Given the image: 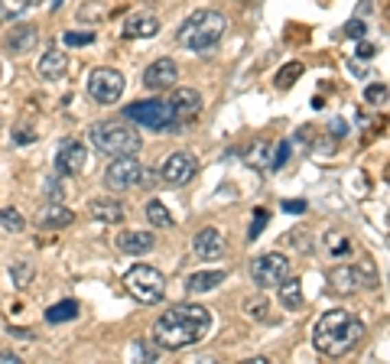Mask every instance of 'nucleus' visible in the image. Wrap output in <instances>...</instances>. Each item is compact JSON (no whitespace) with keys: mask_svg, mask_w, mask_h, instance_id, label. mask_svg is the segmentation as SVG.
Segmentation results:
<instances>
[{"mask_svg":"<svg viewBox=\"0 0 390 364\" xmlns=\"http://www.w3.org/2000/svg\"><path fill=\"white\" fill-rule=\"evenodd\" d=\"M303 75V62H286L280 69V75H277V88H292V82H296V78Z\"/></svg>","mask_w":390,"mask_h":364,"instance_id":"nucleus-28","label":"nucleus"},{"mask_svg":"<svg viewBox=\"0 0 390 364\" xmlns=\"http://www.w3.org/2000/svg\"><path fill=\"white\" fill-rule=\"evenodd\" d=\"M88 212H91V218L104 221V225H121L124 221V205L117 199H95L88 205Z\"/></svg>","mask_w":390,"mask_h":364,"instance_id":"nucleus-21","label":"nucleus"},{"mask_svg":"<svg viewBox=\"0 0 390 364\" xmlns=\"http://www.w3.org/2000/svg\"><path fill=\"white\" fill-rule=\"evenodd\" d=\"M65 69H69V59H65V52L62 49H46L43 56H39L36 72L46 78V82H59V78H65Z\"/></svg>","mask_w":390,"mask_h":364,"instance_id":"nucleus-20","label":"nucleus"},{"mask_svg":"<svg viewBox=\"0 0 390 364\" xmlns=\"http://www.w3.org/2000/svg\"><path fill=\"white\" fill-rule=\"evenodd\" d=\"M170 111H172L176 127L185 130V127H189L195 117L202 114V95H198L195 88H176V91H172V98H170Z\"/></svg>","mask_w":390,"mask_h":364,"instance_id":"nucleus-10","label":"nucleus"},{"mask_svg":"<svg viewBox=\"0 0 390 364\" xmlns=\"http://www.w3.org/2000/svg\"><path fill=\"white\" fill-rule=\"evenodd\" d=\"M195 176V160L189 153H170L159 166V182L163 186H185Z\"/></svg>","mask_w":390,"mask_h":364,"instance_id":"nucleus-11","label":"nucleus"},{"mask_svg":"<svg viewBox=\"0 0 390 364\" xmlns=\"http://www.w3.org/2000/svg\"><path fill=\"white\" fill-rule=\"evenodd\" d=\"M33 137H36V134H33V130H26V127H20V130L13 134V140H16V143H30Z\"/></svg>","mask_w":390,"mask_h":364,"instance_id":"nucleus-40","label":"nucleus"},{"mask_svg":"<svg viewBox=\"0 0 390 364\" xmlns=\"http://www.w3.org/2000/svg\"><path fill=\"white\" fill-rule=\"evenodd\" d=\"M36 43H39L36 26L16 23V26L10 29V36H7V49H10L13 56H26L30 49H36Z\"/></svg>","mask_w":390,"mask_h":364,"instance_id":"nucleus-18","label":"nucleus"},{"mask_svg":"<svg viewBox=\"0 0 390 364\" xmlns=\"http://www.w3.org/2000/svg\"><path fill=\"white\" fill-rule=\"evenodd\" d=\"M225 247H228V241H225V234H221L218 228H202V231H195L192 238V251L195 257H202V260H218L221 254H225Z\"/></svg>","mask_w":390,"mask_h":364,"instance_id":"nucleus-14","label":"nucleus"},{"mask_svg":"<svg viewBox=\"0 0 390 364\" xmlns=\"http://www.w3.org/2000/svg\"><path fill=\"white\" fill-rule=\"evenodd\" d=\"M286 274H290V257H286V254L270 251V254H260V257L251 260V280H254L260 289L277 287Z\"/></svg>","mask_w":390,"mask_h":364,"instance_id":"nucleus-8","label":"nucleus"},{"mask_svg":"<svg viewBox=\"0 0 390 364\" xmlns=\"http://www.w3.org/2000/svg\"><path fill=\"white\" fill-rule=\"evenodd\" d=\"M179 78V65L172 59H157L153 65L144 69V88L146 91H170Z\"/></svg>","mask_w":390,"mask_h":364,"instance_id":"nucleus-12","label":"nucleus"},{"mask_svg":"<svg viewBox=\"0 0 390 364\" xmlns=\"http://www.w3.org/2000/svg\"><path fill=\"white\" fill-rule=\"evenodd\" d=\"M153 244H157L153 231H121V234H117V251L130 254V257L150 254L153 251Z\"/></svg>","mask_w":390,"mask_h":364,"instance_id":"nucleus-17","label":"nucleus"},{"mask_svg":"<svg viewBox=\"0 0 390 364\" xmlns=\"http://www.w3.org/2000/svg\"><path fill=\"white\" fill-rule=\"evenodd\" d=\"M0 364H20V358L10 354V352H3V354H0Z\"/></svg>","mask_w":390,"mask_h":364,"instance_id":"nucleus-42","label":"nucleus"},{"mask_svg":"<svg viewBox=\"0 0 390 364\" xmlns=\"http://www.w3.org/2000/svg\"><path fill=\"white\" fill-rule=\"evenodd\" d=\"M358 287H365V283H361V270H358V267L341 264V267H332V270H329V289H332V293L348 296V293H354Z\"/></svg>","mask_w":390,"mask_h":364,"instance_id":"nucleus-15","label":"nucleus"},{"mask_svg":"<svg viewBox=\"0 0 390 364\" xmlns=\"http://www.w3.org/2000/svg\"><path fill=\"white\" fill-rule=\"evenodd\" d=\"M124 39H150L159 33V16L153 13H134V16H127V23H124Z\"/></svg>","mask_w":390,"mask_h":364,"instance_id":"nucleus-16","label":"nucleus"},{"mask_svg":"<svg viewBox=\"0 0 390 364\" xmlns=\"http://www.w3.org/2000/svg\"><path fill=\"white\" fill-rule=\"evenodd\" d=\"M244 3H247V0H244Z\"/></svg>","mask_w":390,"mask_h":364,"instance_id":"nucleus-44","label":"nucleus"},{"mask_svg":"<svg viewBox=\"0 0 390 364\" xmlns=\"http://www.w3.org/2000/svg\"><path fill=\"white\" fill-rule=\"evenodd\" d=\"M277 296H280V306L286 313H299L303 309V283H299V276H283L280 283H277Z\"/></svg>","mask_w":390,"mask_h":364,"instance_id":"nucleus-19","label":"nucleus"},{"mask_svg":"<svg viewBox=\"0 0 390 364\" xmlns=\"http://www.w3.org/2000/svg\"><path fill=\"white\" fill-rule=\"evenodd\" d=\"M225 270H202V274H192L189 280H185V293H211V289L218 287V283H225Z\"/></svg>","mask_w":390,"mask_h":364,"instance_id":"nucleus-22","label":"nucleus"},{"mask_svg":"<svg viewBox=\"0 0 390 364\" xmlns=\"http://www.w3.org/2000/svg\"><path fill=\"white\" fill-rule=\"evenodd\" d=\"M124 117L127 121H137L140 127H150V130H172L179 134V127L172 121L170 101H140V104H127L124 108Z\"/></svg>","mask_w":390,"mask_h":364,"instance_id":"nucleus-6","label":"nucleus"},{"mask_svg":"<svg viewBox=\"0 0 390 364\" xmlns=\"http://www.w3.org/2000/svg\"><path fill=\"white\" fill-rule=\"evenodd\" d=\"M361 339H365L361 319H354V315L345 313V309H332V313L319 315L316 328H312V345H316V352H322L325 358L348 354Z\"/></svg>","mask_w":390,"mask_h":364,"instance_id":"nucleus-2","label":"nucleus"},{"mask_svg":"<svg viewBox=\"0 0 390 364\" xmlns=\"http://www.w3.org/2000/svg\"><path fill=\"white\" fill-rule=\"evenodd\" d=\"M140 160H137L134 153L130 156H114L108 163V169H104V186L111 189V192H127V189L137 186V179H140Z\"/></svg>","mask_w":390,"mask_h":364,"instance_id":"nucleus-9","label":"nucleus"},{"mask_svg":"<svg viewBox=\"0 0 390 364\" xmlns=\"http://www.w3.org/2000/svg\"><path fill=\"white\" fill-rule=\"evenodd\" d=\"M124 289L134 296L137 302L144 306H153V302L163 300L166 293V276L159 274L157 267H146V264H137L124 274Z\"/></svg>","mask_w":390,"mask_h":364,"instance_id":"nucleus-5","label":"nucleus"},{"mask_svg":"<svg viewBox=\"0 0 390 364\" xmlns=\"http://www.w3.org/2000/svg\"><path fill=\"white\" fill-rule=\"evenodd\" d=\"M72 319H78V302L75 300H62V302H56V306H49L46 309V322H52V326L72 322Z\"/></svg>","mask_w":390,"mask_h":364,"instance_id":"nucleus-24","label":"nucleus"},{"mask_svg":"<svg viewBox=\"0 0 390 364\" xmlns=\"http://www.w3.org/2000/svg\"><path fill=\"white\" fill-rule=\"evenodd\" d=\"M0 228L10 234H20V231H26V218L16 208H0Z\"/></svg>","mask_w":390,"mask_h":364,"instance_id":"nucleus-27","label":"nucleus"},{"mask_svg":"<svg viewBox=\"0 0 390 364\" xmlns=\"http://www.w3.org/2000/svg\"><path fill=\"white\" fill-rule=\"evenodd\" d=\"M140 354H144L146 361H157V352H153L150 345H140Z\"/></svg>","mask_w":390,"mask_h":364,"instance_id":"nucleus-41","label":"nucleus"},{"mask_svg":"<svg viewBox=\"0 0 390 364\" xmlns=\"http://www.w3.org/2000/svg\"><path fill=\"white\" fill-rule=\"evenodd\" d=\"M244 309L254 315V319H260V322L267 319V302H264V300H247V302H244Z\"/></svg>","mask_w":390,"mask_h":364,"instance_id":"nucleus-34","label":"nucleus"},{"mask_svg":"<svg viewBox=\"0 0 390 364\" xmlns=\"http://www.w3.org/2000/svg\"><path fill=\"white\" fill-rule=\"evenodd\" d=\"M354 56H358V59H374V56H378V46H371V43L361 39V43H358V49H354Z\"/></svg>","mask_w":390,"mask_h":364,"instance_id":"nucleus-38","label":"nucleus"},{"mask_svg":"<svg viewBox=\"0 0 390 364\" xmlns=\"http://www.w3.org/2000/svg\"><path fill=\"white\" fill-rule=\"evenodd\" d=\"M46 195H49V202H59L62 199V189H59L56 179H49V182H46Z\"/></svg>","mask_w":390,"mask_h":364,"instance_id":"nucleus-39","label":"nucleus"},{"mask_svg":"<svg viewBox=\"0 0 390 364\" xmlns=\"http://www.w3.org/2000/svg\"><path fill=\"white\" fill-rule=\"evenodd\" d=\"M306 208H309V205H306L303 199H286L283 202V212H290V215H303Z\"/></svg>","mask_w":390,"mask_h":364,"instance_id":"nucleus-37","label":"nucleus"},{"mask_svg":"<svg viewBox=\"0 0 390 364\" xmlns=\"http://www.w3.org/2000/svg\"><path fill=\"white\" fill-rule=\"evenodd\" d=\"M365 101L367 104H384V101H387V85H367Z\"/></svg>","mask_w":390,"mask_h":364,"instance_id":"nucleus-31","label":"nucleus"},{"mask_svg":"<svg viewBox=\"0 0 390 364\" xmlns=\"http://www.w3.org/2000/svg\"><path fill=\"white\" fill-rule=\"evenodd\" d=\"M62 43H65V46H91V43H95V33H65V36H62Z\"/></svg>","mask_w":390,"mask_h":364,"instance_id":"nucleus-32","label":"nucleus"},{"mask_svg":"<svg viewBox=\"0 0 390 364\" xmlns=\"http://www.w3.org/2000/svg\"><path fill=\"white\" fill-rule=\"evenodd\" d=\"M10 280L16 289H26L33 283V260H13L10 264Z\"/></svg>","mask_w":390,"mask_h":364,"instance_id":"nucleus-26","label":"nucleus"},{"mask_svg":"<svg viewBox=\"0 0 390 364\" xmlns=\"http://www.w3.org/2000/svg\"><path fill=\"white\" fill-rule=\"evenodd\" d=\"M88 163V150L85 143H78V140H69V143H62L59 153H56V169H59L62 176H78Z\"/></svg>","mask_w":390,"mask_h":364,"instance_id":"nucleus-13","label":"nucleus"},{"mask_svg":"<svg viewBox=\"0 0 390 364\" xmlns=\"http://www.w3.org/2000/svg\"><path fill=\"white\" fill-rule=\"evenodd\" d=\"M267 208H257L254 212V221H251V231H247V241H257L260 238V231H264V225H267Z\"/></svg>","mask_w":390,"mask_h":364,"instance_id":"nucleus-30","label":"nucleus"},{"mask_svg":"<svg viewBox=\"0 0 390 364\" xmlns=\"http://www.w3.org/2000/svg\"><path fill=\"white\" fill-rule=\"evenodd\" d=\"M270 160H273V147H267V143H260V147L247 156V163L257 166V169H270Z\"/></svg>","mask_w":390,"mask_h":364,"instance_id":"nucleus-29","label":"nucleus"},{"mask_svg":"<svg viewBox=\"0 0 390 364\" xmlns=\"http://www.w3.org/2000/svg\"><path fill=\"white\" fill-rule=\"evenodd\" d=\"M329 247L335 257H345V254H352V241H345L341 234H329Z\"/></svg>","mask_w":390,"mask_h":364,"instance_id":"nucleus-33","label":"nucleus"},{"mask_svg":"<svg viewBox=\"0 0 390 364\" xmlns=\"http://www.w3.org/2000/svg\"><path fill=\"white\" fill-rule=\"evenodd\" d=\"M146 221H150L153 228H172V225H176V218H172L170 208H166L159 199L146 202Z\"/></svg>","mask_w":390,"mask_h":364,"instance_id":"nucleus-25","label":"nucleus"},{"mask_svg":"<svg viewBox=\"0 0 390 364\" xmlns=\"http://www.w3.org/2000/svg\"><path fill=\"white\" fill-rule=\"evenodd\" d=\"M124 88H127V78H124L117 69H95V72L88 75V95H91V101H98V104H117Z\"/></svg>","mask_w":390,"mask_h":364,"instance_id":"nucleus-7","label":"nucleus"},{"mask_svg":"<svg viewBox=\"0 0 390 364\" xmlns=\"http://www.w3.org/2000/svg\"><path fill=\"white\" fill-rule=\"evenodd\" d=\"M286 160H290V143L283 140V143H277V156L270 160V169H280V166L286 163Z\"/></svg>","mask_w":390,"mask_h":364,"instance_id":"nucleus-35","label":"nucleus"},{"mask_svg":"<svg viewBox=\"0 0 390 364\" xmlns=\"http://www.w3.org/2000/svg\"><path fill=\"white\" fill-rule=\"evenodd\" d=\"M332 134H335V137H341V134H345V121H335V124H332Z\"/></svg>","mask_w":390,"mask_h":364,"instance_id":"nucleus-43","label":"nucleus"},{"mask_svg":"<svg viewBox=\"0 0 390 364\" xmlns=\"http://www.w3.org/2000/svg\"><path fill=\"white\" fill-rule=\"evenodd\" d=\"M211 332V313L198 302H179L170 306L153 326V341L166 352H179L189 345H198Z\"/></svg>","mask_w":390,"mask_h":364,"instance_id":"nucleus-1","label":"nucleus"},{"mask_svg":"<svg viewBox=\"0 0 390 364\" xmlns=\"http://www.w3.org/2000/svg\"><path fill=\"white\" fill-rule=\"evenodd\" d=\"M91 147L98 153H111V156H130L144 147V137L127 124L98 121V124H91Z\"/></svg>","mask_w":390,"mask_h":364,"instance_id":"nucleus-4","label":"nucleus"},{"mask_svg":"<svg viewBox=\"0 0 390 364\" xmlns=\"http://www.w3.org/2000/svg\"><path fill=\"white\" fill-rule=\"evenodd\" d=\"M72 221H75L72 208H65L62 202H49L46 208L39 212V225L43 228H65V225H72Z\"/></svg>","mask_w":390,"mask_h":364,"instance_id":"nucleus-23","label":"nucleus"},{"mask_svg":"<svg viewBox=\"0 0 390 364\" xmlns=\"http://www.w3.org/2000/svg\"><path fill=\"white\" fill-rule=\"evenodd\" d=\"M228 33V20H225V13L218 10H195L183 26H179V46H185L189 52H208L215 49L221 43V36Z\"/></svg>","mask_w":390,"mask_h":364,"instance_id":"nucleus-3","label":"nucleus"},{"mask_svg":"<svg viewBox=\"0 0 390 364\" xmlns=\"http://www.w3.org/2000/svg\"><path fill=\"white\" fill-rule=\"evenodd\" d=\"M345 33H348L352 39H365L367 23H361V20H348V26H345Z\"/></svg>","mask_w":390,"mask_h":364,"instance_id":"nucleus-36","label":"nucleus"}]
</instances>
